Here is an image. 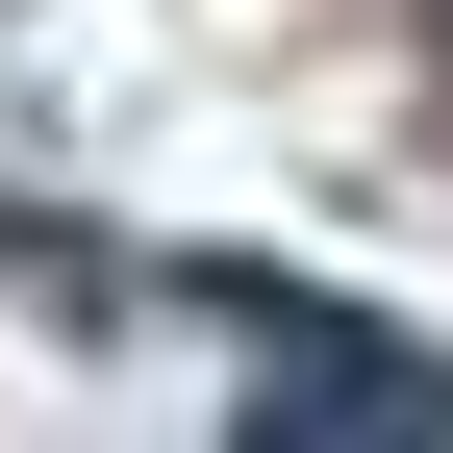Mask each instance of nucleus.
Here are the masks:
<instances>
[{"mask_svg": "<svg viewBox=\"0 0 453 453\" xmlns=\"http://www.w3.org/2000/svg\"><path fill=\"white\" fill-rule=\"evenodd\" d=\"M202 303L277 353V428H453V353H403V327H327L303 277H202Z\"/></svg>", "mask_w": 453, "mask_h": 453, "instance_id": "1", "label": "nucleus"}]
</instances>
